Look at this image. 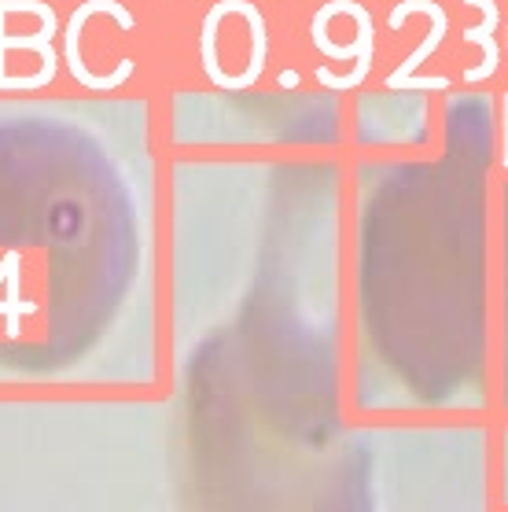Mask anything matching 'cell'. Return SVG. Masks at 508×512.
I'll return each mask as SVG.
<instances>
[{
    "instance_id": "cell-1",
    "label": "cell",
    "mask_w": 508,
    "mask_h": 512,
    "mask_svg": "<svg viewBox=\"0 0 508 512\" xmlns=\"http://www.w3.org/2000/svg\"><path fill=\"white\" fill-rule=\"evenodd\" d=\"M37 15H41V30L37 34H8V26H4V8H0V78H4V56H8V48H26V52H37V59H41V78H45V85L56 78L59 70V56L56 48H52V37H56L59 30V19L56 12L48 8L45 0H41V8H37Z\"/></svg>"
},
{
    "instance_id": "cell-2",
    "label": "cell",
    "mask_w": 508,
    "mask_h": 512,
    "mask_svg": "<svg viewBox=\"0 0 508 512\" xmlns=\"http://www.w3.org/2000/svg\"><path fill=\"white\" fill-rule=\"evenodd\" d=\"M468 8H479L483 12V23L472 26V30H464V41H472V45L483 48V59L475 63L472 70H464V82L468 85H479L486 78H494L497 74V41H494V30L501 23V8H497V0H461Z\"/></svg>"
},
{
    "instance_id": "cell-3",
    "label": "cell",
    "mask_w": 508,
    "mask_h": 512,
    "mask_svg": "<svg viewBox=\"0 0 508 512\" xmlns=\"http://www.w3.org/2000/svg\"><path fill=\"white\" fill-rule=\"evenodd\" d=\"M446 26H450V19H446V12H442V4L435 8V15H431V34L424 37V45L416 48L413 56L405 59L402 67L394 70V74H387V89H405V82L413 78V70L424 63L428 56H435L439 52V45H442V37H446Z\"/></svg>"
}]
</instances>
